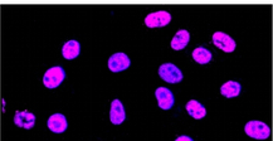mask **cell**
<instances>
[{"mask_svg": "<svg viewBox=\"0 0 273 141\" xmlns=\"http://www.w3.org/2000/svg\"><path fill=\"white\" fill-rule=\"evenodd\" d=\"M211 57H213V54H211L210 50L204 47H198L193 50V58H194L195 62L200 63V65H206V63L210 62Z\"/></svg>", "mask_w": 273, "mask_h": 141, "instance_id": "9a60e30c", "label": "cell"}, {"mask_svg": "<svg viewBox=\"0 0 273 141\" xmlns=\"http://www.w3.org/2000/svg\"><path fill=\"white\" fill-rule=\"evenodd\" d=\"M130 65H131V62H130V58L127 57L126 53L118 52L108 58V68L111 72H115V73L127 70Z\"/></svg>", "mask_w": 273, "mask_h": 141, "instance_id": "8992f818", "label": "cell"}, {"mask_svg": "<svg viewBox=\"0 0 273 141\" xmlns=\"http://www.w3.org/2000/svg\"><path fill=\"white\" fill-rule=\"evenodd\" d=\"M175 141H194L192 139V137H189V136H185V135H181V136H179L177 137L176 140Z\"/></svg>", "mask_w": 273, "mask_h": 141, "instance_id": "2e32d148", "label": "cell"}, {"mask_svg": "<svg viewBox=\"0 0 273 141\" xmlns=\"http://www.w3.org/2000/svg\"><path fill=\"white\" fill-rule=\"evenodd\" d=\"M159 76L169 83H179L183 79V73L173 63H164L159 68Z\"/></svg>", "mask_w": 273, "mask_h": 141, "instance_id": "3957f363", "label": "cell"}, {"mask_svg": "<svg viewBox=\"0 0 273 141\" xmlns=\"http://www.w3.org/2000/svg\"><path fill=\"white\" fill-rule=\"evenodd\" d=\"M187 111L195 120L203 119L206 115V108L200 102H198L197 100H190L187 103Z\"/></svg>", "mask_w": 273, "mask_h": 141, "instance_id": "4fadbf2b", "label": "cell"}, {"mask_svg": "<svg viewBox=\"0 0 273 141\" xmlns=\"http://www.w3.org/2000/svg\"><path fill=\"white\" fill-rule=\"evenodd\" d=\"M240 90H242L240 83L239 82H235V81L225 82L223 86L221 87L222 95H223L224 97H227V98L237 97V96L240 94Z\"/></svg>", "mask_w": 273, "mask_h": 141, "instance_id": "5bb4252c", "label": "cell"}, {"mask_svg": "<svg viewBox=\"0 0 273 141\" xmlns=\"http://www.w3.org/2000/svg\"><path fill=\"white\" fill-rule=\"evenodd\" d=\"M245 131L249 137L257 140H266L271 135V129L268 125L262 121H257V120L247 122V125L245 126Z\"/></svg>", "mask_w": 273, "mask_h": 141, "instance_id": "6da1fadb", "label": "cell"}, {"mask_svg": "<svg viewBox=\"0 0 273 141\" xmlns=\"http://www.w3.org/2000/svg\"><path fill=\"white\" fill-rule=\"evenodd\" d=\"M126 119V112H125V107L120 100H113L111 102L110 108V120L113 125H120L123 124Z\"/></svg>", "mask_w": 273, "mask_h": 141, "instance_id": "9c48e42d", "label": "cell"}, {"mask_svg": "<svg viewBox=\"0 0 273 141\" xmlns=\"http://www.w3.org/2000/svg\"><path fill=\"white\" fill-rule=\"evenodd\" d=\"M213 43L217 48H219L225 53L234 52L235 47H237L234 39L230 36H228V34L223 33V32H216L213 34Z\"/></svg>", "mask_w": 273, "mask_h": 141, "instance_id": "5b68a950", "label": "cell"}, {"mask_svg": "<svg viewBox=\"0 0 273 141\" xmlns=\"http://www.w3.org/2000/svg\"><path fill=\"white\" fill-rule=\"evenodd\" d=\"M171 14L166 10H159V12H153L146 15L145 18V24L149 28H160L165 26L170 23Z\"/></svg>", "mask_w": 273, "mask_h": 141, "instance_id": "277c9868", "label": "cell"}, {"mask_svg": "<svg viewBox=\"0 0 273 141\" xmlns=\"http://www.w3.org/2000/svg\"><path fill=\"white\" fill-rule=\"evenodd\" d=\"M14 124L22 129H32L36 125V115L29 111H17L14 116Z\"/></svg>", "mask_w": 273, "mask_h": 141, "instance_id": "30bf717a", "label": "cell"}, {"mask_svg": "<svg viewBox=\"0 0 273 141\" xmlns=\"http://www.w3.org/2000/svg\"><path fill=\"white\" fill-rule=\"evenodd\" d=\"M79 52H81V46H79V42L75 39L66 42L65 46L62 47V55L66 60H75L79 55Z\"/></svg>", "mask_w": 273, "mask_h": 141, "instance_id": "7c38bea8", "label": "cell"}, {"mask_svg": "<svg viewBox=\"0 0 273 141\" xmlns=\"http://www.w3.org/2000/svg\"><path fill=\"white\" fill-rule=\"evenodd\" d=\"M66 78V72L60 66L49 68L43 76V83L47 89H55L59 86Z\"/></svg>", "mask_w": 273, "mask_h": 141, "instance_id": "7a4b0ae2", "label": "cell"}, {"mask_svg": "<svg viewBox=\"0 0 273 141\" xmlns=\"http://www.w3.org/2000/svg\"><path fill=\"white\" fill-rule=\"evenodd\" d=\"M190 39V34L187 29H180L176 32V34L174 36V38L171 39V48L175 50L184 49L188 46Z\"/></svg>", "mask_w": 273, "mask_h": 141, "instance_id": "8fae6325", "label": "cell"}, {"mask_svg": "<svg viewBox=\"0 0 273 141\" xmlns=\"http://www.w3.org/2000/svg\"><path fill=\"white\" fill-rule=\"evenodd\" d=\"M47 126L52 132L54 134H62L67 130L68 122L65 115L62 114H53L52 116H49L48 121H47Z\"/></svg>", "mask_w": 273, "mask_h": 141, "instance_id": "ba28073f", "label": "cell"}, {"mask_svg": "<svg viewBox=\"0 0 273 141\" xmlns=\"http://www.w3.org/2000/svg\"><path fill=\"white\" fill-rule=\"evenodd\" d=\"M156 100H158L159 107L163 110H170L174 106V95L166 87H159L155 91Z\"/></svg>", "mask_w": 273, "mask_h": 141, "instance_id": "52a82bcc", "label": "cell"}]
</instances>
